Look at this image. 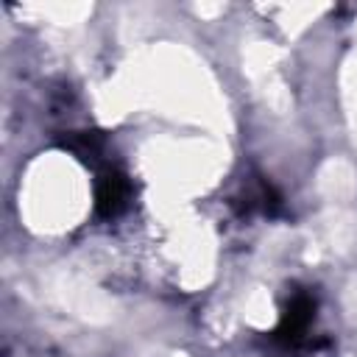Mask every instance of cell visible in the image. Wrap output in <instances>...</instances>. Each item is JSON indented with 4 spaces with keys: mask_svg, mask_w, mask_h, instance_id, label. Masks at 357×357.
I'll return each instance as SVG.
<instances>
[{
    "mask_svg": "<svg viewBox=\"0 0 357 357\" xmlns=\"http://www.w3.org/2000/svg\"><path fill=\"white\" fill-rule=\"evenodd\" d=\"M312 318H315V301L307 293H296L290 298V304L284 307V315H282V324L273 332V340L284 343V346L301 343V337H304L307 326L312 324Z\"/></svg>",
    "mask_w": 357,
    "mask_h": 357,
    "instance_id": "cell-1",
    "label": "cell"
},
{
    "mask_svg": "<svg viewBox=\"0 0 357 357\" xmlns=\"http://www.w3.org/2000/svg\"><path fill=\"white\" fill-rule=\"evenodd\" d=\"M128 192H131L128 178L120 170H106L98 178V187H95V209H98V215L100 218H114L117 212H123V206L128 201Z\"/></svg>",
    "mask_w": 357,
    "mask_h": 357,
    "instance_id": "cell-2",
    "label": "cell"
},
{
    "mask_svg": "<svg viewBox=\"0 0 357 357\" xmlns=\"http://www.w3.org/2000/svg\"><path fill=\"white\" fill-rule=\"evenodd\" d=\"M100 145H103V137L98 131H78L64 139V148H70L78 156H95L100 151Z\"/></svg>",
    "mask_w": 357,
    "mask_h": 357,
    "instance_id": "cell-3",
    "label": "cell"
}]
</instances>
